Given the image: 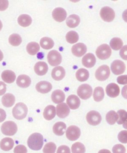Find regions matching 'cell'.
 <instances>
[{
    "mask_svg": "<svg viewBox=\"0 0 127 153\" xmlns=\"http://www.w3.org/2000/svg\"><path fill=\"white\" fill-rule=\"evenodd\" d=\"M123 45V42L120 38L115 37L111 40L110 42V46L111 48L114 50H120Z\"/></svg>",
    "mask_w": 127,
    "mask_h": 153,
    "instance_id": "35",
    "label": "cell"
},
{
    "mask_svg": "<svg viewBox=\"0 0 127 153\" xmlns=\"http://www.w3.org/2000/svg\"><path fill=\"white\" fill-rule=\"evenodd\" d=\"M77 79L80 82H84L88 79L89 76V73L87 70L84 68H80L78 70L75 74Z\"/></svg>",
    "mask_w": 127,
    "mask_h": 153,
    "instance_id": "29",
    "label": "cell"
},
{
    "mask_svg": "<svg viewBox=\"0 0 127 153\" xmlns=\"http://www.w3.org/2000/svg\"><path fill=\"white\" fill-rule=\"evenodd\" d=\"M117 114L118 115V119L117 120V123L120 125L123 124L127 117V112L125 110L121 109L118 111Z\"/></svg>",
    "mask_w": 127,
    "mask_h": 153,
    "instance_id": "40",
    "label": "cell"
},
{
    "mask_svg": "<svg viewBox=\"0 0 127 153\" xmlns=\"http://www.w3.org/2000/svg\"><path fill=\"white\" fill-rule=\"evenodd\" d=\"M48 62L52 66H56L61 63L62 57L61 54L56 50L49 52L47 55Z\"/></svg>",
    "mask_w": 127,
    "mask_h": 153,
    "instance_id": "7",
    "label": "cell"
},
{
    "mask_svg": "<svg viewBox=\"0 0 127 153\" xmlns=\"http://www.w3.org/2000/svg\"><path fill=\"white\" fill-rule=\"evenodd\" d=\"M71 150L72 153H85L86 152L85 146L80 142L74 143L72 146Z\"/></svg>",
    "mask_w": 127,
    "mask_h": 153,
    "instance_id": "38",
    "label": "cell"
},
{
    "mask_svg": "<svg viewBox=\"0 0 127 153\" xmlns=\"http://www.w3.org/2000/svg\"><path fill=\"white\" fill-rule=\"evenodd\" d=\"M27 50L28 54L31 55H35L40 50V46L38 43L31 42L27 44Z\"/></svg>",
    "mask_w": 127,
    "mask_h": 153,
    "instance_id": "32",
    "label": "cell"
},
{
    "mask_svg": "<svg viewBox=\"0 0 127 153\" xmlns=\"http://www.w3.org/2000/svg\"><path fill=\"white\" fill-rule=\"evenodd\" d=\"M1 131L5 135H14L17 132L18 127L13 121H6L1 125Z\"/></svg>",
    "mask_w": 127,
    "mask_h": 153,
    "instance_id": "4",
    "label": "cell"
},
{
    "mask_svg": "<svg viewBox=\"0 0 127 153\" xmlns=\"http://www.w3.org/2000/svg\"><path fill=\"white\" fill-rule=\"evenodd\" d=\"M122 95L123 97L127 100V85H125L122 90Z\"/></svg>",
    "mask_w": 127,
    "mask_h": 153,
    "instance_id": "50",
    "label": "cell"
},
{
    "mask_svg": "<svg viewBox=\"0 0 127 153\" xmlns=\"http://www.w3.org/2000/svg\"><path fill=\"white\" fill-rule=\"evenodd\" d=\"M31 79L30 76L25 75H21L18 76L16 79V84L22 88H27L31 84Z\"/></svg>",
    "mask_w": 127,
    "mask_h": 153,
    "instance_id": "21",
    "label": "cell"
},
{
    "mask_svg": "<svg viewBox=\"0 0 127 153\" xmlns=\"http://www.w3.org/2000/svg\"><path fill=\"white\" fill-rule=\"evenodd\" d=\"M51 99L53 102L56 104L62 103L65 100V94L61 90H55L52 93Z\"/></svg>",
    "mask_w": 127,
    "mask_h": 153,
    "instance_id": "22",
    "label": "cell"
},
{
    "mask_svg": "<svg viewBox=\"0 0 127 153\" xmlns=\"http://www.w3.org/2000/svg\"><path fill=\"white\" fill-rule=\"evenodd\" d=\"M110 75V70L107 65H103L96 70L95 76L99 81H104L108 79Z\"/></svg>",
    "mask_w": 127,
    "mask_h": 153,
    "instance_id": "6",
    "label": "cell"
},
{
    "mask_svg": "<svg viewBox=\"0 0 127 153\" xmlns=\"http://www.w3.org/2000/svg\"><path fill=\"white\" fill-rule=\"evenodd\" d=\"M57 153H71V151L68 146L62 145L58 148Z\"/></svg>",
    "mask_w": 127,
    "mask_h": 153,
    "instance_id": "44",
    "label": "cell"
},
{
    "mask_svg": "<svg viewBox=\"0 0 127 153\" xmlns=\"http://www.w3.org/2000/svg\"><path fill=\"white\" fill-rule=\"evenodd\" d=\"M66 12L62 7H57L52 12V16L57 22H62L66 18Z\"/></svg>",
    "mask_w": 127,
    "mask_h": 153,
    "instance_id": "13",
    "label": "cell"
},
{
    "mask_svg": "<svg viewBox=\"0 0 127 153\" xmlns=\"http://www.w3.org/2000/svg\"><path fill=\"white\" fill-rule=\"evenodd\" d=\"M3 105L7 108H10L15 102V97L12 94H6L1 99Z\"/></svg>",
    "mask_w": 127,
    "mask_h": 153,
    "instance_id": "28",
    "label": "cell"
},
{
    "mask_svg": "<svg viewBox=\"0 0 127 153\" xmlns=\"http://www.w3.org/2000/svg\"><path fill=\"white\" fill-rule=\"evenodd\" d=\"M98 153H111V152L108 150L106 149H102L101 150L99 151Z\"/></svg>",
    "mask_w": 127,
    "mask_h": 153,
    "instance_id": "52",
    "label": "cell"
},
{
    "mask_svg": "<svg viewBox=\"0 0 127 153\" xmlns=\"http://www.w3.org/2000/svg\"><path fill=\"white\" fill-rule=\"evenodd\" d=\"M56 114V109L52 105H48L45 108L43 112V116L47 120H51L55 117Z\"/></svg>",
    "mask_w": 127,
    "mask_h": 153,
    "instance_id": "23",
    "label": "cell"
},
{
    "mask_svg": "<svg viewBox=\"0 0 127 153\" xmlns=\"http://www.w3.org/2000/svg\"><path fill=\"white\" fill-rule=\"evenodd\" d=\"M27 148L22 145H18L14 149V153H27Z\"/></svg>",
    "mask_w": 127,
    "mask_h": 153,
    "instance_id": "43",
    "label": "cell"
},
{
    "mask_svg": "<svg viewBox=\"0 0 127 153\" xmlns=\"http://www.w3.org/2000/svg\"><path fill=\"white\" fill-rule=\"evenodd\" d=\"M66 103L71 109L75 110L78 108L80 105V100L77 96L72 94L66 99Z\"/></svg>",
    "mask_w": 127,
    "mask_h": 153,
    "instance_id": "18",
    "label": "cell"
},
{
    "mask_svg": "<svg viewBox=\"0 0 127 153\" xmlns=\"http://www.w3.org/2000/svg\"><path fill=\"white\" fill-rule=\"evenodd\" d=\"M117 81L118 84L121 85H126L127 84V75L119 76L117 78Z\"/></svg>",
    "mask_w": 127,
    "mask_h": 153,
    "instance_id": "46",
    "label": "cell"
},
{
    "mask_svg": "<svg viewBox=\"0 0 127 153\" xmlns=\"http://www.w3.org/2000/svg\"><path fill=\"white\" fill-rule=\"evenodd\" d=\"M34 71L36 74L39 76H43L47 72L48 67L46 63L44 62H38L34 66Z\"/></svg>",
    "mask_w": 127,
    "mask_h": 153,
    "instance_id": "20",
    "label": "cell"
},
{
    "mask_svg": "<svg viewBox=\"0 0 127 153\" xmlns=\"http://www.w3.org/2000/svg\"><path fill=\"white\" fill-rule=\"evenodd\" d=\"M52 77L55 81H61L66 75V71L62 67L57 66L52 70Z\"/></svg>",
    "mask_w": 127,
    "mask_h": 153,
    "instance_id": "19",
    "label": "cell"
},
{
    "mask_svg": "<svg viewBox=\"0 0 127 153\" xmlns=\"http://www.w3.org/2000/svg\"><path fill=\"white\" fill-rule=\"evenodd\" d=\"M122 17H123L124 21L125 22H127V9L123 12V14H122Z\"/></svg>",
    "mask_w": 127,
    "mask_h": 153,
    "instance_id": "51",
    "label": "cell"
},
{
    "mask_svg": "<svg viewBox=\"0 0 127 153\" xmlns=\"http://www.w3.org/2000/svg\"><path fill=\"white\" fill-rule=\"evenodd\" d=\"M87 51L86 46L83 43H78L75 44L72 47V52L74 55L80 57L84 55Z\"/></svg>",
    "mask_w": 127,
    "mask_h": 153,
    "instance_id": "12",
    "label": "cell"
},
{
    "mask_svg": "<svg viewBox=\"0 0 127 153\" xmlns=\"http://www.w3.org/2000/svg\"><path fill=\"white\" fill-rule=\"evenodd\" d=\"M6 114L5 111L2 108H0V122H2L5 120Z\"/></svg>",
    "mask_w": 127,
    "mask_h": 153,
    "instance_id": "49",
    "label": "cell"
},
{
    "mask_svg": "<svg viewBox=\"0 0 127 153\" xmlns=\"http://www.w3.org/2000/svg\"><path fill=\"white\" fill-rule=\"evenodd\" d=\"M80 130L75 125H72L66 129V135L69 140L74 141L78 140L80 136Z\"/></svg>",
    "mask_w": 127,
    "mask_h": 153,
    "instance_id": "10",
    "label": "cell"
},
{
    "mask_svg": "<svg viewBox=\"0 0 127 153\" xmlns=\"http://www.w3.org/2000/svg\"><path fill=\"white\" fill-rule=\"evenodd\" d=\"M77 94L80 99L84 100L89 99L92 94V87L89 84H83L78 88Z\"/></svg>",
    "mask_w": 127,
    "mask_h": 153,
    "instance_id": "5",
    "label": "cell"
},
{
    "mask_svg": "<svg viewBox=\"0 0 127 153\" xmlns=\"http://www.w3.org/2000/svg\"><path fill=\"white\" fill-rule=\"evenodd\" d=\"M111 70L113 73L116 75H121L125 71L126 65L121 60H116L111 64Z\"/></svg>",
    "mask_w": 127,
    "mask_h": 153,
    "instance_id": "11",
    "label": "cell"
},
{
    "mask_svg": "<svg viewBox=\"0 0 127 153\" xmlns=\"http://www.w3.org/2000/svg\"><path fill=\"white\" fill-rule=\"evenodd\" d=\"M56 150V145L53 142L46 144L44 147L43 151L44 153H55Z\"/></svg>",
    "mask_w": 127,
    "mask_h": 153,
    "instance_id": "39",
    "label": "cell"
},
{
    "mask_svg": "<svg viewBox=\"0 0 127 153\" xmlns=\"http://www.w3.org/2000/svg\"><path fill=\"white\" fill-rule=\"evenodd\" d=\"M66 39L68 43L73 44L78 42L79 39V36L77 32L70 31L66 33Z\"/></svg>",
    "mask_w": 127,
    "mask_h": 153,
    "instance_id": "36",
    "label": "cell"
},
{
    "mask_svg": "<svg viewBox=\"0 0 127 153\" xmlns=\"http://www.w3.org/2000/svg\"><path fill=\"white\" fill-rule=\"evenodd\" d=\"M104 91L102 87H96L93 91V99L95 102H101L104 99Z\"/></svg>",
    "mask_w": 127,
    "mask_h": 153,
    "instance_id": "33",
    "label": "cell"
},
{
    "mask_svg": "<svg viewBox=\"0 0 127 153\" xmlns=\"http://www.w3.org/2000/svg\"><path fill=\"white\" fill-rule=\"evenodd\" d=\"M1 79L4 82L10 84L15 82L16 79V75L13 71L10 70H5L1 73Z\"/></svg>",
    "mask_w": 127,
    "mask_h": 153,
    "instance_id": "25",
    "label": "cell"
},
{
    "mask_svg": "<svg viewBox=\"0 0 127 153\" xmlns=\"http://www.w3.org/2000/svg\"><path fill=\"white\" fill-rule=\"evenodd\" d=\"M18 22L19 25L21 27H28L32 23V19L29 15L24 14L19 16Z\"/></svg>",
    "mask_w": 127,
    "mask_h": 153,
    "instance_id": "30",
    "label": "cell"
},
{
    "mask_svg": "<svg viewBox=\"0 0 127 153\" xmlns=\"http://www.w3.org/2000/svg\"><path fill=\"white\" fill-rule=\"evenodd\" d=\"M9 43L13 46H17L21 44L22 39L19 34L13 33L10 36L9 38Z\"/></svg>",
    "mask_w": 127,
    "mask_h": 153,
    "instance_id": "37",
    "label": "cell"
},
{
    "mask_svg": "<svg viewBox=\"0 0 127 153\" xmlns=\"http://www.w3.org/2000/svg\"><path fill=\"white\" fill-rule=\"evenodd\" d=\"M112 51L108 44H103L98 47L96 50V55L101 60H106L111 56Z\"/></svg>",
    "mask_w": 127,
    "mask_h": 153,
    "instance_id": "3",
    "label": "cell"
},
{
    "mask_svg": "<svg viewBox=\"0 0 127 153\" xmlns=\"http://www.w3.org/2000/svg\"><path fill=\"white\" fill-rule=\"evenodd\" d=\"M118 138L120 142L123 144L127 143V131L123 130L119 133Z\"/></svg>",
    "mask_w": 127,
    "mask_h": 153,
    "instance_id": "41",
    "label": "cell"
},
{
    "mask_svg": "<svg viewBox=\"0 0 127 153\" xmlns=\"http://www.w3.org/2000/svg\"><path fill=\"white\" fill-rule=\"evenodd\" d=\"M2 27H3V24H2L1 21H0V30H1Z\"/></svg>",
    "mask_w": 127,
    "mask_h": 153,
    "instance_id": "55",
    "label": "cell"
},
{
    "mask_svg": "<svg viewBox=\"0 0 127 153\" xmlns=\"http://www.w3.org/2000/svg\"><path fill=\"white\" fill-rule=\"evenodd\" d=\"M96 58L92 53H87L82 59V64L87 68L93 67L96 63Z\"/></svg>",
    "mask_w": 127,
    "mask_h": 153,
    "instance_id": "16",
    "label": "cell"
},
{
    "mask_svg": "<svg viewBox=\"0 0 127 153\" xmlns=\"http://www.w3.org/2000/svg\"><path fill=\"white\" fill-rule=\"evenodd\" d=\"M120 88L115 83H111L107 85L106 93L109 97H116L120 94Z\"/></svg>",
    "mask_w": 127,
    "mask_h": 153,
    "instance_id": "14",
    "label": "cell"
},
{
    "mask_svg": "<svg viewBox=\"0 0 127 153\" xmlns=\"http://www.w3.org/2000/svg\"><path fill=\"white\" fill-rule=\"evenodd\" d=\"M118 119V115L115 111H110L106 114V120L110 125H113L117 122Z\"/></svg>",
    "mask_w": 127,
    "mask_h": 153,
    "instance_id": "34",
    "label": "cell"
},
{
    "mask_svg": "<svg viewBox=\"0 0 127 153\" xmlns=\"http://www.w3.org/2000/svg\"><path fill=\"white\" fill-rule=\"evenodd\" d=\"M126 148L121 144H117L113 147V153H126Z\"/></svg>",
    "mask_w": 127,
    "mask_h": 153,
    "instance_id": "42",
    "label": "cell"
},
{
    "mask_svg": "<svg viewBox=\"0 0 127 153\" xmlns=\"http://www.w3.org/2000/svg\"><path fill=\"white\" fill-rule=\"evenodd\" d=\"M4 58V55H3V53L1 52V50H0V61H1Z\"/></svg>",
    "mask_w": 127,
    "mask_h": 153,
    "instance_id": "54",
    "label": "cell"
},
{
    "mask_svg": "<svg viewBox=\"0 0 127 153\" xmlns=\"http://www.w3.org/2000/svg\"><path fill=\"white\" fill-rule=\"evenodd\" d=\"M6 85L3 82L0 81V96H2L4 94V93H6Z\"/></svg>",
    "mask_w": 127,
    "mask_h": 153,
    "instance_id": "48",
    "label": "cell"
},
{
    "mask_svg": "<svg viewBox=\"0 0 127 153\" xmlns=\"http://www.w3.org/2000/svg\"><path fill=\"white\" fill-rule=\"evenodd\" d=\"M100 16L103 20L106 22H111L113 21L115 16L114 10L109 7H104L101 9Z\"/></svg>",
    "mask_w": 127,
    "mask_h": 153,
    "instance_id": "9",
    "label": "cell"
},
{
    "mask_svg": "<svg viewBox=\"0 0 127 153\" xmlns=\"http://www.w3.org/2000/svg\"><path fill=\"white\" fill-rule=\"evenodd\" d=\"M43 136L41 134L38 133H35L28 138L27 145L31 150H40L43 147Z\"/></svg>",
    "mask_w": 127,
    "mask_h": 153,
    "instance_id": "1",
    "label": "cell"
},
{
    "mask_svg": "<svg viewBox=\"0 0 127 153\" xmlns=\"http://www.w3.org/2000/svg\"><path fill=\"white\" fill-rule=\"evenodd\" d=\"M40 44L42 48L46 50H49L53 47L54 42L51 38L44 37L40 40Z\"/></svg>",
    "mask_w": 127,
    "mask_h": 153,
    "instance_id": "31",
    "label": "cell"
},
{
    "mask_svg": "<svg viewBox=\"0 0 127 153\" xmlns=\"http://www.w3.org/2000/svg\"><path fill=\"white\" fill-rule=\"evenodd\" d=\"M123 127L125 128V129H127V117L126 118V120L125 121V122H124V123L123 124Z\"/></svg>",
    "mask_w": 127,
    "mask_h": 153,
    "instance_id": "53",
    "label": "cell"
},
{
    "mask_svg": "<svg viewBox=\"0 0 127 153\" xmlns=\"http://www.w3.org/2000/svg\"><path fill=\"white\" fill-rule=\"evenodd\" d=\"M66 126L65 123L63 122H58L54 125L53 131L55 135L62 136L64 134L66 130Z\"/></svg>",
    "mask_w": 127,
    "mask_h": 153,
    "instance_id": "27",
    "label": "cell"
},
{
    "mask_svg": "<svg viewBox=\"0 0 127 153\" xmlns=\"http://www.w3.org/2000/svg\"><path fill=\"white\" fill-rule=\"evenodd\" d=\"M121 57L125 60L127 61V45L123 46L120 51Z\"/></svg>",
    "mask_w": 127,
    "mask_h": 153,
    "instance_id": "45",
    "label": "cell"
},
{
    "mask_svg": "<svg viewBox=\"0 0 127 153\" xmlns=\"http://www.w3.org/2000/svg\"><path fill=\"white\" fill-rule=\"evenodd\" d=\"M80 19L78 15H73L69 16L66 21V24L68 27L70 28H75L78 27L80 24Z\"/></svg>",
    "mask_w": 127,
    "mask_h": 153,
    "instance_id": "26",
    "label": "cell"
},
{
    "mask_svg": "<svg viewBox=\"0 0 127 153\" xmlns=\"http://www.w3.org/2000/svg\"><path fill=\"white\" fill-rule=\"evenodd\" d=\"M9 6V1L6 0H0V11H4Z\"/></svg>",
    "mask_w": 127,
    "mask_h": 153,
    "instance_id": "47",
    "label": "cell"
},
{
    "mask_svg": "<svg viewBox=\"0 0 127 153\" xmlns=\"http://www.w3.org/2000/svg\"><path fill=\"white\" fill-rule=\"evenodd\" d=\"M86 119L89 124L92 126H96L100 123L102 117L99 112L96 111H92L87 113L86 116Z\"/></svg>",
    "mask_w": 127,
    "mask_h": 153,
    "instance_id": "8",
    "label": "cell"
},
{
    "mask_svg": "<svg viewBox=\"0 0 127 153\" xmlns=\"http://www.w3.org/2000/svg\"><path fill=\"white\" fill-rule=\"evenodd\" d=\"M56 114L58 117L61 118L66 117L69 115L70 109L68 105L65 103H60L57 105Z\"/></svg>",
    "mask_w": 127,
    "mask_h": 153,
    "instance_id": "15",
    "label": "cell"
},
{
    "mask_svg": "<svg viewBox=\"0 0 127 153\" xmlns=\"http://www.w3.org/2000/svg\"><path fill=\"white\" fill-rule=\"evenodd\" d=\"M14 146V141L10 138H4L1 140L0 142V148L1 150L4 151H8L13 148Z\"/></svg>",
    "mask_w": 127,
    "mask_h": 153,
    "instance_id": "24",
    "label": "cell"
},
{
    "mask_svg": "<svg viewBox=\"0 0 127 153\" xmlns=\"http://www.w3.org/2000/svg\"><path fill=\"white\" fill-rule=\"evenodd\" d=\"M52 84L47 81H41L38 82L36 85V89L41 94H47L51 91Z\"/></svg>",
    "mask_w": 127,
    "mask_h": 153,
    "instance_id": "17",
    "label": "cell"
},
{
    "mask_svg": "<svg viewBox=\"0 0 127 153\" xmlns=\"http://www.w3.org/2000/svg\"><path fill=\"white\" fill-rule=\"evenodd\" d=\"M28 108L24 103L19 102L16 104L13 109V114L18 120H22L27 116Z\"/></svg>",
    "mask_w": 127,
    "mask_h": 153,
    "instance_id": "2",
    "label": "cell"
}]
</instances>
